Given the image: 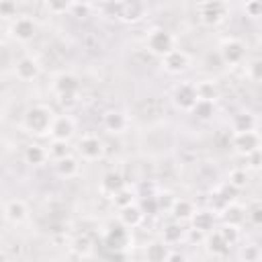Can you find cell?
<instances>
[{
    "label": "cell",
    "instance_id": "8fae6325",
    "mask_svg": "<svg viewBox=\"0 0 262 262\" xmlns=\"http://www.w3.org/2000/svg\"><path fill=\"white\" fill-rule=\"evenodd\" d=\"M162 66H164V70L170 72V74H182V72H186L188 66H190V57H188L182 49H172L170 53H166V55L162 57Z\"/></svg>",
    "mask_w": 262,
    "mask_h": 262
},
{
    "label": "cell",
    "instance_id": "1f68e13d",
    "mask_svg": "<svg viewBox=\"0 0 262 262\" xmlns=\"http://www.w3.org/2000/svg\"><path fill=\"white\" fill-rule=\"evenodd\" d=\"M72 252L78 254V256H88V254L92 252V239H90L86 233L76 235V237L72 239Z\"/></svg>",
    "mask_w": 262,
    "mask_h": 262
},
{
    "label": "cell",
    "instance_id": "d6a6232c",
    "mask_svg": "<svg viewBox=\"0 0 262 262\" xmlns=\"http://www.w3.org/2000/svg\"><path fill=\"white\" fill-rule=\"evenodd\" d=\"M111 199H113V203H115L117 209H125V207H129V205L135 203V192L125 186V188H121L117 194H113Z\"/></svg>",
    "mask_w": 262,
    "mask_h": 262
},
{
    "label": "cell",
    "instance_id": "5b68a950",
    "mask_svg": "<svg viewBox=\"0 0 262 262\" xmlns=\"http://www.w3.org/2000/svg\"><path fill=\"white\" fill-rule=\"evenodd\" d=\"M219 57L225 66H237L246 59V45L244 41L235 39V37H229V39H223L221 45H219Z\"/></svg>",
    "mask_w": 262,
    "mask_h": 262
},
{
    "label": "cell",
    "instance_id": "7a4b0ae2",
    "mask_svg": "<svg viewBox=\"0 0 262 262\" xmlns=\"http://www.w3.org/2000/svg\"><path fill=\"white\" fill-rule=\"evenodd\" d=\"M53 90H55V94L59 96V100L66 104H72V102H76V98H78V92H80V80H78V76H74V74H70V72H63V74H59L57 78H55V82H53Z\"/></svg>",
    "mask_w": 262,
    "mask_h": 262
},
{
    "label": "cell",
    "instance_id": "7bdbcfd3",
    "mask_svg": "<svg viewBox=\"0 0 262 262\" xmlns=\"http://www.w3.org/2000/svg\"><path fill=\"white\" fill-rule=\"evenodd\" d=\"M246 162H248V168H250V170H260V164H262V151L256 149V151L248 154V156H246Z\"/></svg>",
    "mask_w": 262,
    "mask_h": 262
},
{
    "label": "cell",
    "instance_id": "603a6c76",
    "mask_svg": "<svg viewBox=\"0 0 262 262\" xmlns=\"http://www.w3.org/2000/svg\"><path fill=\"white\" fill-rule=\"evenodd\" d=\"M104 129L111 133H123L127 129V117L119 111H111L104 115Z\"/></svg>",
    "mask_w": 262,
    "mask_h": 262
},
{
    "label": "cell",
    "instance_id": "2e32d148",
    "mask_svg": "<svg viewBox=\"0 0 262 262\" xmlns=\"http://www.w3.org/2000/svg\"><path fill=\"white\" fill-rule=\"evenodd\" d=\"M143 217H145V213L141 211V207L137 203H133V205H129L125 209H119V223L123 227H127V229H133V227L141 225Z\"/></svg>",
    "mask_w": 262,
    "mask_h": 262
},
{
    "label": "cell",
    "instance_id": "681fc988",
    "mask_svg": "<svg viewBox=\"0 0 262 262\" xmlns=\"http://www.w3.org/2000/svg\"><path fill=\"white\" fill-rule=\"evenodd\" d=\"M0 262H8V258H6V254H4V252H0Z\"/></svg>",
    "mask_w": 262,
    "mask_h": 262
},
{
    "label": "cell",
    "instance_id": "e575fe53",
    "mask_svg": "<svg viewBox=\"0 0 262 262\" xmlns=\"http://www.w3.org/2000/svg\"><path fill=\"white\" fill-rule=\"evenodd\" d=\"M246 76L252 82H260L262 80V59L260 57H254L252 61L246 63Z\"/></svg>",
    "mask_w": 262,
    "mask_h": 262
},
{
    "label": "cell",
    "instance_id": "d590c367",
    "mask_svg": "<svg viewBox=\"0 0 262 262\" xmlns=\"http://www.w3.org/2000/svg\"><path fill=\"white\" fill-rule=\"evenodd\" d=\"M221 233V237L229 244V246H235L237 239H239V227H231V225H223L221 229H217Z\"/></svg>",
    "mask_w": 262,
    "mask_h": 262
},
{
    "label": "cell",
    "instance_id": "f6af8a7d",
    "mask_svg": "<svg viewBox=\"0 0 262 262\" xmlns=\"http://www.w3.org/2000/svg\"><path fill=\"white\" fill-rule=\"evenodd\" d=\"M47 10L53 14H61L70 10V2H47Z\"/></svg>",
    "mask_w": 262,
    "mask_h": 262
},
{
    "label": "cell",
    "instance_id": "6da1fadb",
    "mask_svg": "<svg viewBox=\"0 0 262 262\" xmlns=\"http://www.w3.org/2000/svg\"><path fill=\"white\" fill-rule=\"evenodd\" d=\"M53 119H55V115H53V111L49 106L33 104V106L27 108V113L23 117V127L31 135H47L49 129H51Z\"/></svg>",
    "mask_w": 262,
    "mask_h": 262
},
{
    "label": "cell",
    "instance_id": "ac0fdd59",
    "mask_svg": "<svg viewBox=\"0 0 262 262\" xmlns=\"http://www.w3.org/2000/svg\"><path fill=\"white\" fill-rule=\"evenodd\" d=\"M219 215H221L223 225H231V227H239L246 221V209L237 203H229Z\"/></svg>",
    "mask_w": 262,
    "mask_h": 262
},
{
    "label": "cell",
    "instance_id": "60d3db41",
    "mask_svg": "<svg viewBox=\"0 0 262 262\" xmlns=\"http://www.w3.org/2000/svg\"><path fill=\"white\" fill-rule=\"evenodd\" d=\"M92 10V6L90 4H80V2H70V12L74 14V16H80V18H84V16H88V12Z\"/></svg>",
    "mask_w": 262,
    "mask_h": 262
},
{
    "label": "cell",
    "instance_id": "4dcf8cb0",
    "mask_svg": "<svg viewBox=\"0 0 262 262\" xmlns=\"http://www.w3.org/2000/svg\"><path fill=\"white\" fill-rule=\"evenodd\" d=\"M248 180H250V174H248L246 168H233V170L229 172V176H227V182H229L233 188H237V190L246 188V186H248Z\"/></svg>",
    "mask_w": 262,
    "mask_h": 262
},
{
    "label": "cell",
    "instance_id": "9a60e30c",
    "mask_svg": "<svg viewBox=\"0 0 262 262\" xmlns=\"http://www.w3.org/2000/svg\"><path fill=\"white\" fill-rule=\"evenodd\" d=\"M145 14V4L143 2H121L119 4V12H117V18L125 20V23H137L141 20Z\"/></svg>",
    "mask_w": 262,
    "mask_h": 262
},
{
    "label": "cell",
    "instance_id": "7402d4cb",
    "mask_svg": "<svg viewBox=\"0 0 262 262\" xmlns=\"http://www.w3.org/2000/svg\"><path fill=\"white\" fill-rule=\"evenodd\" d=\"M205 244H207V250H209V254H213V256H225L227 252H229V244L221 237V233L215 229V231H209L207 233V237H205Z\"/></svg>",
    "mask_w": 262,
    "mask_h": 262
},
{
    "label": "cell",
    "instance_id": "4316f807",
    "mask_svg": "<svg viewBox=\"0 0 262 262\" xmlns=\"http://www.w3.org/2000/svg\"><path fill=\"white\" fill-rule=\"evenodd\" d=\"M55 170H57V174L63 176V178H74V176L80 172V162H78L74 156H68V158L55 162Z\"/></svg>",
    "mask_w": 262,
    "mask_h": 262
},
{
    "label": "cell",
    "instance_id": "d6986e66",
    "mask_svg": "<svg viewBox=\"0 0 262 262\" xmlns=\"http://www.w3.org/2000/svg\"><path fill=\"white\" fill-rule=\"evenodd\" d=\"M121 188H125V178H123V174H119V172H106V174L102 176V180H100V192H102V194L113 196V194H117Z\"/></svg>",
    "mask_w": 262,
    "mask_h": 262
},
{
    "label": "cell",
    "instance_id": "4fadbf2b",
    "mask_svg": "<svg viewBox=\"0 0 262 262\" xmlns=\"http://www.w3.org/2000/svg\"><path fill=\"white\" fill-rule=\"evenodd\" d=\"M39 72H41V66H39V61H37L33 55H23V57L16 61V68H14L16 78L23 80V82L35 80V78L39 76Z\"/></svg>",
    "mask_w": 262,
    "mask_h": 262
},
{
    "label": "cell",
    "instance_id": "3957f363",
    "mask_svg": "<svg viewBox=\"0 0 262 262\" xmlns=\"http://www.w3.org/2000/svg\"><path fill=\"white\" fill-rule=\"evenodd\" d=\"M227 12H229V4L221 0H209L199 6V18L207 27H217L219 23H223Z\"/></svg>",
    "mask_w": 262,
    "mask_h": 262
},
{
    "label": "cell",
    "instance_id": "ba28073f",
    "mask_svg": "<svg viewBox=\"0 0 262 262\" xmlns=\"http://www.w3.org/2000/svg\"><path fill=\"white\" fill-rule=\"evenodd\" d=\"M233 149L239 154V156H248L256 149H260V135L258 131H244V133H235L233 135V141H231Z\"/></svg>",
    "mask_w": 262,
    "mask_h": 262
},
{
    "label": "cell",
    "instance_id": "7c38bea8",
    "mask_svg": "<svg viewBox=\"0 0 262 262\" xmlns=\"http://www.w3.org/2000/svg\"><path fill=\"white\" fill-rule=\"evenodd\" d=\"M74 131H76V123H74V119L68 117V115H59V117L53 119L51 129H49V135H51V139L70 141L72 135H74Z\"/></svg>",
    "mask_w": 262,
    "mask_h": 262
},
{
    "label": "cell",
    "instance_id": "f546056e",
    "mask_svg": "<svg viewBox=\"0 0 262 262\" xmlns=\"http://www.w3.org/2000/svg\"><path fill=\"white\" fill-rule=\"evenodd\" d=\"M70 156V141H59V139H51L49 143V149H47V158H53L55 162L57 160H63Z\"/></svg>",
    "mask_w": 262,
    "mask_h": 262
},
{
    "label": "cell",
    "instance_id": "d4e9b609",
    "mask_svg": "<svg viewBox=\"0 0 262 262\" xmlns=\"http://www.w3.org/2000/svg\"><path fill=\"white\" fill-rule=\"evenodd\" d=\"M168 254L170 252L164 242H151L145 246V262H166Z\"/></svg>",
    "mask_w": 262,
    "mask_h": 262
},
{
    "label": "cell",
    "instance_id": "277c9868",
    "mask_svg": "<svg viewBox=\"0 0 262 262\" xmlns=\"http://www.w3.org/2000/svg\"><path fill=\"white\" fill-rule=\"evenodd\" d=\"M145 45L147 49L154 53V55H160L164 57L166 53H170L174 49V37L170 31L162 29V27H156L147 33V39H145Z\"/></svg>",
    "mask_w": 262,
    "mask_h": 262
},
{
    "label": "cell",
    "instance_id": "484cf974",
    "mask_svg": "<svg viewBox=\"0 0 262 262\" xmlns=\"http://www.w3.org/2000/svg\"><path fill=\"white\" fill-rule=\"evenodd\" d=\"M231 127L235 133H244V131H256V117L252 113H237L231 119Z\"/></svg>",
    "mask_w": 262,
    "mask_h": 262
},
{
    "label": "cell",
    "instance_id": "f1b7e54d",
    "mask_svg": "<svg viewBox=\"0 0 262 262\" xmlns=\"http://www.w3.org/2000/svg\"><path fill=\"white\" fill-rule=\"evenodd\" d=\"M190 113H192L199 121H209V119H213V115H215V104H213V102H207V100H196L194 106L190 108Z\"/></svg>",
    "mask_w": 262,
    "mask_h": 262
},
{
    "label": "cell",
    "instance_id": "5bb4252c",
    "mask_svg": "<svg viewBox=\"0 0 262 262\" xmlns=\"http://www.w3.org/2000/svg\"><path fill=\"white\" fill-rule=\"evenodd\" d=\"M4 217H6V221L12 223V225L25 223L27 217H29V209H27L25 201H20V199H10V201L4 205Z\"/></svg>",
    "mask_w": 262,
    "mask_h": 262
},
{
    "label": "cell",
    "instance_id": "ffe728a7",
    "mask_svg": "<svg viewBox=\"0 0 262 262\" xmlns=\"http://www.w3.org/2000/svg\"><path fill=\"white\" fill-rule=\"evenodd\" d=\"M194 211H196V207H194V203L188 201V199H174V203H172V207H170V213L174 215V219H176L178 223L190 221V217L194 215Z\"/></svg>",
    "mask_w": 262,
    "mask_h": 262
},
{
    "label": "cell",
    "instance_id": "52a82bcc",
    "mask_svg": "<svg viewBox=\"0 0 262 262\" xmlns=\"http://www.w3.org/2000/svg\"><path fill=\"white\" fill-rule=\"evenodd\" d=\"M129 239H131L129 229L123 227L121 223L111 225L106 229V235H104V244L111 248V252H125V248L129 246Z\"/></svg>",
    "mask_w": 262,
    "mask_h": 262
},
{
    "label": "cell",
    "instance_id": "8d00e7d4",
    "mask_svg": "<svg viewBox=\"0 0 262 262\" xmlns=\"http://www.w3.org/2000/svg\"><path fill=\"white\" fill-rule=\"evenodd\" d=\"M16 2L12 0H0V18H14L16 16Z\"/></svg>",
    "mask_w": 262,
    "mask_h": 262
},
{
    "label": "cell",
    "instance_id": "f35d334b",
    "mask_svg": "<svg viewBox=\"0 0 262 262\" xmlns=\"http://www.w3.org/2000/svg\"><path fill=\"white\" fill-rule=\"evenodd\" d=\"M244 10H246L248 16L258 18V16H262V2L260 0H250V2L244 4Z\"/></svg>",
    "mask_w": 262,
    "mask_h": 262
},
{
    "label": "cell",
    "instance_id": "b9f144b4",
    "mask_svg": "<svg viewBox=\"0 0 262 262\" xmlns=\"http://www.w3.org/2000/svg\"><path fill=\"white\" fill-rule=\"evenodd\" d=\"M242 258H244L246 262H258V260H260V248L254 246V244L246 246V250L242 252Z\"/></svg>",
    "mask_w": 262,
    "mask_h": 262
},
{
    "label": "cell",
    "instance_id": "bcb514c9",
    "mask_svg": "<svg viewBox=\"0 0 262 262\" xmlns=\"http://www.w3.org/2000/svg\"><path fill=\"white\" fill-rule=\"evenodd\" d=\"M172 203H174V196H172L170 192H166V194H160V196L156 199V205H158V209H170V207H172Z\"/></svg>",
    "mask_w": 262,
    "mask_h": 262
},
{
    "label": "cell",
    "instance_id": "83f0119b",
    "mask_svg": "<svg viewBox=\"0 0 262 262\" xmlns=\"http://www.w3.org/2000/svg\"><path fill=\"white\" fill-rule=\"evenodd\" d=\"M184 231H186V229H184L178 221H172V223L164 225V229H162V242H164L166 246L178 244V242L184 237Z\"/></svg>",
    "mask_w": 262,
    "mask_h": 262
},
{
    "label": "cell",
    "instance_id": "836d02e7",
    "mask_svg": "<svg viewBox=\"0 0 262 262\" xmlns=\"http://www.w3.org/2000/svg\"><path fill=\"white\" fill-rule=\"evenodd\" d=\"M246 219H250V223L254 227H260L262 225V203L260 201H254L248 209H246Z\"/></svg>",
    "mask_w": 262,
    "mask_h": 262
},
{
    "label": "cell",
    "instance_id": "e0dca14e",
    "mask_svg": "<svg viewBox=\"0 0 262 262\" xmlns=\"http://www.w3.org/2000/svg\"><path fill=\"white\" fill-rule=\"evenodd\" d=\"M190 227L199 229L203 233H209L215 229V213L209 209H196L194 215L190 217Z\"/></svg>",
    "mask_w": 262,
    "mask_h": 262
},
{
    "label": "cell",
    "instance_id": "cb8c5ba5",
    "mask_svg": "<svg viewBox=\"0 0 262 262\" xmlns=\"http://www.w3.org/2000/svg\"><path fill=\"white\" fill-rule=\"evenodd\" d=\"M25 162L27 164H31V166H41V164H45V160H47V149L43 147V145H39V143H31V145H27L25 147Z\"/></svg>",
    "mask_w": 262,
    "mask_h": 262
},
{
    "label": "cell",
    "instance_id": "74e56055",
    "mask_svg": "<svg viewBox=\"0 0 262 262\" xmlns=\"http://www.w3.org/2000/svg\"><path fill=\"white\" fill-rule=\"evenodd\" d=\"M209 205H211V209H209V211H213V213H221L229 203H227V201H225V199L215 190V192H211V196H209Z\"/></svg>",
    "mask_w": 262,
    "mask_h": 262
},
{
    "label": "cell",
    "instance_id": "8992f818",
    "mask_svg": "<svg viewBox=\"0 0 262 262\" xmlns=\"http://www.w3.org/2000/svg\"><path fill=\"white\" fill-rule=\"evenodd\" d=\"M78 151L84 160L88 162H96L104 156V143L100 137L96 135H84L80 141H78Z\"/></svg>",
    "mask_w": 262,
    "mask_h": 262
},
{
    "label": "cell",
    "instance_id": "7dc6e473",
    "mask_svg": "<svg viewBox=\"0 0 262 262\" xmlns=\"http://www.w3.org/2000/svg\"><path fill=\"white\" fill-rule=\"evenodd\" d=\"M108 262H127V252H111Z\"/></svg>",
    "mask_w": 262,
    "mask_h": 262
},
{
    "label": "cell",
    "instance_id": "ab89813d",
    "mask_svg": "<svg viewBox=\"0 0 262 262\" xmlns=\"http://www.w3.org/2000/svg\"><path fill=\"white\" fill-rule=\"evenodd\" d=\"M217 192H219V194H221V196H223V199H225L227 203H233L239 190H237V188H233V186H231L229 182H225V184H221V186L217 188Z\"/></svg>",
    "mask_w": 262,
    "mask_h": 262
},
{
    "label": "cell",
    "instance_id": "44dd1931",
    "mask_svg": "<svg viewBox=\"0 0 262 262\" xmlns=\"http://www.w3.org/2000/svg\"><path fill=\"white\" fill-rule=\"evenodd\" d=\"M194 90H196V98L199 100H207V102H213V104H215V100L221 94L217 82H213V80H201V82H196L194 84Z\"/></svg>",
    "mask_w": 262,
    "mask_h": 262
},
{
    "label": "cell",
    "instance_id": "c3c4849f",
    "mask_svg": "<svg viewBox=\"0 0 262 262\" xmlns=\"http://www.w3.org/2000/svg\"><path fill=\"white\" fill-rule=\"evenodd\" d=\"M166 262H188V260H186V256L180 254V252H170L168 258H166Z\"/></svg>",
    "mask_w": 262,
    "mask_h": 262
},
{
    "label": "cell",
    "instance_id": "30bf717a",
    "mask_svg": "<svg viewBox=\"0 0 262 262\" xmlns=\"http://www.w3.org/2000/svg\"><path fill=\"white\" fill-rule=\"evenodd\" d=\"M35 33H37V25H35V20L29 18V16H18V18H14L12 25H10V35H12L16 41H20V43L31 41V39L35 37Z\"/></svg>",
    "mask_w": 262,
    "mask_h": 262
},
{
    "label": "cell",
    "instance_id": "9c48e42d",
    "mask_svg": "<svg viewBox=\"0 0 262 262\" xmlns=\"http://www.w3.org/2000/svg\"><path fill=\"white\" fill-rule=\"evenodd\" d=\"M172 100L174 104L180 108V111H190L194 106V102L199 100L196 98V90H194V84H188V82H182L174 88L172 92Z\"/></svg>",
    "mask_w": 262,
    "mask_h": 262
},
{
    "label": "cell",
    "instance_id": "ee69618b",
    "mask_svg": "<svg viewBox=\"0 0 262 262\" xmlns=\"http://www.w3.org/2000/svg\"><path fill=\"white\" fill-rule=\"evenodd\" d=\"M184 235L188 237V242H192V244H203L205 242V237H207V233H203V231H199V229H186L184 231Z\"/></svg>",
    "mask_w": 262,
    "mask_h": 262
}]
</instances>
